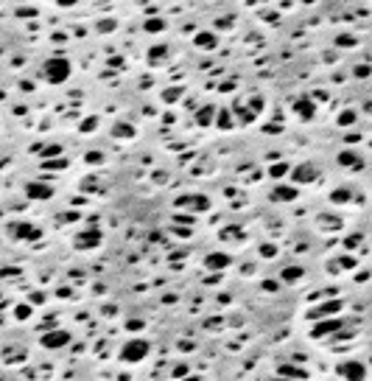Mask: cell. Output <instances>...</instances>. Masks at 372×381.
I'll return each mask as SVG.
<instances>
[{
  "instance_id": "e575fe53",
  "label": "cell",
  "mask_w": 372,
  "mask_h": 381,
  "mask_svg": "<svg viewBox=\"0 0 372 381\" xmlns=\"http://www.w3.org/2000/svg\"><path fill=\"white\" fill-rule=\"evenodd\" d=\"M263 289H266V291H274V289H277V283H274V281H266V283H263Z\"/></svg>"
},
{
  "instance_id": "1f68e13d",
  "label": "cell",
  "mask_w": 372,
  "mask_h": 381,
  "mask_svg": "<svg viewBox=\"0 0 372 381\" xmlns=\"http://www.w3.org/2000/svg\"><path fill=\"white\" fill-rule=\"evenodd\" d=\"M95 123H98L95 118H87V121L81 123V132H90V129H95Z\"/></svg>"
},
{
  "instance_id": "83f0119b",
  "label": "cell",
  "mask_w": 372,
  "mask_h": 381,
  "mask_svg": "<svg viewBox=\"0 0 372 381\" xmlns=\"http://www.w3.org/2000/svg\"><path fill=\"white\" fill-rule=\"evenodd\" d=\"M53 154H62V146H56V143H53V146H48L45 152H42V157L48 160V157H53Z\"/></svg>"
},
{
  "instance_id": "3957f363",
  "label": "cell",
  "mask_w": 372,
  "mask_h": 381,
  "mask_svg": "<svg viewBox=\"0 0 372 381\" xmlns=\"http://www.w3.org/2000/svg\"><path fill=\"white\" fill-rule=\"evenodd\" d=\"M339 376L344 381H364L367 378V367H364V362H358V359H344L339 365Z\"/></svg>"
},
{
  "instance_id": "9c48e42d",
  "label": "cell",
  "mask_w": 372,
  "mask_h": 381,
  "mask_svg": "<svg viewBox=\"0 0 372 381\" xmlns=\"http://www.w3.org/2000/svg\"><path fill=\"white\" fill-rule=\"evenodd\" d=\"M179 207H190V210H196V213H205L210 210V199L205 194H190V196H179V202H177Z\"/></svg>"
},
{
  "instance_id": "7c38bea8",
  "label": "cell",
  "mask_w": 372,
  "mask_h": 381,
  "mask_svg": "<svg viewBox=\"0 0 372 381\" xmlns=\"http://www.w3.org/2000/svg\"><path fill=\"white\" fill-rule=\"evenodd\" d=\"M230 264H232V258H230L227 252H210L207 258H205V266H207V269H213V272L227 269Z\"/></svg>"
},
{
  "instance_id": "d6986e66",
  "label": "cell",
  "mask_w": 372,
  "mask_h": 381,
  "mask_svg": "<svg viewBox=\"0 0 372 381\" xmlns=\"http://www.w3.org/2000/svg\"><path fill=\"white\" fill-rule=\"evenodd\" d=\"M353 199V190L350 188H339L331 194V202H336V205H347V202Z\"/></svg>"
},
{
  "instance_id": "44dd1931",
  "label": "cell",
  "mask_w": 372,
  "mask_h": 381,
  "mask_svg": "<svg viewBox=\"0 0 372 381\" xmlns=\"http://www.w3.org/2000/svg\"><path fill=\"white\" fill-rule=\"evenodd\" d=\"M165 56H168V48L165 45L151 48V51H148V62H160V59H165Z\"/></svg>"
},
{
  "instance_id": "4fadbf2b",
  "label": "cell",
  "mask_w": 372,
  "mask_h": 381,
  "mask_svg": "<svg viewBox=\"0 0 372 381\" xmlns=\"http://www.w3.org/2000/svg\"><path fill=\"white\" fill-rule=\"evenodd\" d=\"M98 244H101V230H87V233H79V238H76L79 249H93Z\"/></svg>"
},
{
  "instance_id": "4dcf8cb0",
  "label": "cell",
  "mask_w": 372,
  "mask_h": 381,
  "mask_svg": "<svg viewBox=\"0 0 372 381\" xmlns=\"http://www.w3.org/2000/svg\"><path fill=\"white\" fill-rule=\"evenodd\" d=\"M356 76H358V79H367V76H369V68H367V65H358V68H356Z\"/></svg>"
},
{
  "instance_id": "8992f818",
  "label": "cell",
  "mask_w": 372,
  "mask_h": 381,
  "mask_svg": "<svg viewBox=\"0 0 372 381\" xmlns=\"http://www.w3.org/2000/svg\"><path fill=\"white\" fill-rule=\"evenodd\" d=\"M9 233H11V238H17V241H37L42 236L39 227H34V224H28V222H14L9 227Z\"/></svg>"
},
{
  "instance_id": "ac0fdd59",
  "label": "cell",
  "mask_w": 372,
  "mask_h": 381,
  "mask_svg": "<svg viewBox=\"0 0 372 381\" xmlns=\"http://www.w3.org/2000/svg\"><path fill=\"white\" fill-rule=\"evenodd\" d=\"M213 121H215V110L213 107H202L199 115H196V123H199V126H207V123H213Z\"/></svg>"
},
{
  "instance_id": "2e32d148",
  "label": "cell",
  "mask_w": 372,
  "mask_h": 381,
  "mask_svg": "<svg viewBox=\"0 0 372 381\" xmlns=\"http://www.w3.org/2000/svg\"><path fill=\"white\" fill-rule=\"evenodd\" d=\"M297 185H280V188H274V194H272V199H283V202H291V199H297Z\"/></svg>"
},
{
  "instance_id": "5bb4252c",
  "label": "cell",
  "mask_w": 372,
  "mask_h": 381,
  "mask_svg": "<svg viewBox=\"0 0 372 381\" xmlns=\"http://www.w3.org/2000/svg\"><path fill=\"white\" fill-rule=\"evenodd\" d=\"M193 45L199 48V51H215V45H218V37H215L213 31H199L193 37Z\"/></svg>"
},
{
  "instance_id": "d4e9b609",
  "label": "cell",
  "mask_w": 372,
  "mask_h": 381,
  "mask_svg": "<svg viewBox=\"0 0 372 381\" xmlns=\"http://www.w3.org/2000/svg\"><path fill=\"white\" fill-rule=\"evenodd\" d=\"M14 317H17V320H28V317H31V306H26V303L14 306Z\"/></svg>"
},
{
  "instance_id": "8fae6325",
  "label": "cell",
  "mask_w": 372,
  "mask_h": 381,
  "mask_svg": "<svg viewBox=\"0 0 372 381\" xmlns=\"http://www.w3.org/2000/svg\"><path fill=\"white\" fill-rule=\"evenodd\" d=\"M294 110H297V115L302 118V121H311V118H314V112H316V104L308 98V95H299V98L294 101Z\"/></svg>"
},
{
  "instance_id": "6da1fadb",
  "label": "cell",
  "mask_w": 372,
  "mask_h": 381,
  "mask_svg": "<svg viewBox=\"0 0 372 381\" xmlns=\"http://www.w3.org/2000/svg\"><path fill=\"white\" fill-rule=\"evenodd\" d=\"M42 76H45L51 84H62V81L70 79V62L62 56H53L45 62V68H42Z\"/></svg>"
},
{
  "instance_id": "d590c367",
  "label": "cell",
  "mask_w": 372,
  "mask_h": 381,
  "mask_svg": "<svg viewBox=\"0 0 372 381\" xmlns=\"http://www.w3.org/2000/svg\"><path fill=\"white\" fill-rule=\"evenodd\" d=\"M188 381H193V378H188Z\"/></svg>"
},
{
  "instance_id": "f546056e",
  "label": "cell",
  "mask_w": 372,
  "mask_h": 381,
  "mask_svg": "<svg viewBox=\"0 0 372 381\" xmlns=\"http://www.w3.org/2000/svg\"><path fill=\"white\" fill-rule=\"evenodd\" d=\"M230 123H232V121H230V112L224 110V112L218 115V126H221V129H230Z\"/></svg>"
},
{
  "instance_id": "7402d4cb",
  "label": "cell",
  "mask_w": 372,
  "mask_h": 381,
  "mask_svg": "<svg viewBox=\"0 0 372 381\" xmlns=\"http://www.w3.org/2000/svg\"><path fill=\"white\" fill-rule=\"evenodd\" d=\"M179 98H182V90H179V87H168L163 93V101H168V104H173V101H179Z\"/></svg>"
},
{
  "instance_id": "cb8c5ba5",
  "label": "cell",
  "mask_w": 372,
  "mask_h": 381,
  "mask_svg": "<svg viewBox=\"0 0 372 381\" xmlns=\"http://www.w3.org/2000/svg\"><path fill=\"white\" fill-rule=\"evenodd\" d=\"M163 28H165V20H160V17H154V20H148V23H146V31H151V34L163 31Z\"/></svg>"
},
{
  "instance_id": "7a4b0ae2",
  "label": "cell",
  "mask_w": 372,
  "mask_h": 381,
  "mask_svg": "<svg viewBox=\"0 0 372 381\" xmlns=\"http://www.w3.org/2000/svg\"><path fill=\"white\" fill-rule=\"evenodd\" d=\"M148 356V342L146 339H129V342L121 348V362H129V365H137Z\"/></svg>"
},
{
  "instance_id": "ba28073f",
  "label": "cell",
  "mask_w": 372,
  "mask_h": 381,
  "mask_svg": "<svg viewBox=\"0 0 372 381\" xmlns=\"http://www.w3.org/2000/svg\"><path fill=\"white\" fill-rule=\"evenodd\" d=\"M316 177H319V171H316L314 163H302V165H297V168L291 171V180L297 182V185H308V182L316 180Z\"/></svg>"
},
{
  "instance_id": "30bf717a",
  "label": "cell",
  "mask_w": 372,
  "mask_h": 381,
  "mask_svg": "<svg viewBox=\"0 0 372 381\" xmlns=\"http://www.w3.org/2000/svg\"><path fill=\"white\" fill-rule=\"evenodd\" d=\"M341 311V300H331V303H322V306H314L308 311V320H327L333 314Z\"/></svg>"
},
{
  "instance_id": "52a82bcc",
  "label": "cell",
  "mask_w": 372,
  "mask_h": 381,
  "mask_svg": "<svg viewBox=\"0 0 372 381\" xmlns=\"http://www.w3.org/2000/svg\"><path fill=\"white\" fill-rule=\"evenodd\" d=\"M26 196L28 199H37V202H45V199L53 196V188L48 185V182H42V180H31L26 185Z\"/></svg>"
},
{
  "instance_id": "d6a6232c",
  "label": "cell",
  "mask_w": 372,
  "mask_h": 381,
  "mask_svg": "<svg viewBox=\"0 0 372 381\" xmlns=\"http://www.w3.org/2000/svg\"><path fill=\"white\" fill-rule=\"evenodd\" d=\"M280 373H289V376H305V370H294V367H280Z\"/></svg>"
},
{
  "instance_id": "603a6c76",
  "label": "cell",
  "mask_w": 372,
  "mask_h": 381,
  "mask_svg": "<svg viewBox=\"0 0 372 381\" xmlns=\"http://www.w3.org/2000/svg\"><path fill=\"white\" fill-rule=\"evenodd\" d=\"M269 174L274 177V180H280V177H286L289 174V163H277V165H272V171Z\"/></svg>"
},
{
  "instance_id": "836d02e7",
  "label": "cell",
  "mask_w": 372,
  "mask_h": 381,
  "mask_svg": "<svg viewBox=\"0 0 372 381\" xmlns=\"http://www.w3.org/2000/svg\"><path fill=\"white\" fill-rule=\"evenodd\" d=\"M358 241H361V236H347V249H353V244H358Z\"/></svg>"
},
{
  "instance_id": "5b68a950",
  "label": "cell",
  "mask_w": 372,
  "mask_h": 381,
  "mask_svg": "<svg viewBox=\"0 0 372 381\" xmlns=\"http://www.w3.org/2000/svg\"><path fill=\"white\" fill-rule=\"evenodd\" d=\"M341 331V320L339 317H327V320H319V323L311 328V339H325L331 333H339Z\"/></svg>"
},
{
  "instance_id": "4316f807",
  "label": "cell",
  "mask_w": 372,
  "mask_h": 381,
  "mask_svg": "<svg viewBox=\"0 0 372 381\" xmlns=\"http://www.w3.org/2000/svg\"><path fill=\"white\" fill-rule=\"evenodd\" d=\"M260 255L263 258H274V255H277V247H274V244H260Z\"/></svg>"
},
{
  "instance_id": "ffe728a7",
  "label": "cell",
  "mask_w": 372,
  "mask_h": 381,
  "mask_svg": "<svg viewBox=\"0 0 372 381\" xmlns=\"http://www.w3.org/2000/svg\"><path fill=\"white\" fill-rule=\"evenodd\" d=\"M112 132H115V138H132V135H135V126H132V123H118Z\"/></svg>"
},
{
  "instance_id": "277c9868",
  "label": "cell",
  "mask_w": 372,
  "mask_h": 381,
  "mask_svg": "<svg viewBox=\"0 0 372 381\" xmlns=\"http://www.w3.org/2000/svg\"><path fill=\"white\" fill-rule=\"evenodd\" d=\"M70 331H64V328H56V331H48V333H42V339H39V345L42 348H48V350H59V348H68L70 345Z\"/></svg>"
},
{
  "instance_id": "f1b7e54d",
  "label": "cell",
  "mask_w": 372,
  "mask_h": 381,
  "mask_svg": "<svg viewBox=\"0 0 372 381\" xmlns=\"http://www.w3.org/2000/svg\"><path fill=\"white\" fill-rule=\"evenodd\" d=\"M319 222H322V227H339V219L336 216H322Z\"/></svg>"
},
{
  "instance_id": "e0dca14e",
  "label": "cell",
  "mask_w": 372,
  "mask_h": 381,
  "mask_svg": "<svg viewBox=\"0 0 372 381\" xmlns=\"http://www.w3.org/2000/svg\"><path fill=\"white\" fill-rule=\"evenodd\" d=\"M339 163L341 165H353V168H361V157H358V152H341Z\"/></svg>"
},
{
  "instance_id": "9a60e30c",
  "label": "cell",
  "mask_w": 372,
  "mask_h": 381,
  "mask_svg": "<svg viewBox=\"0 0 372 381\" xmlns=\"http://www.w3.org/2000/svg\"><path fill=\"white\" fill-rule=\"evenodd\" d=\"M302 278H305L302 266H286V269L280 272V281L283 283H297V281H302Z\"/></svg>"
},
{
  "instance_id": "484cf974",
  "label": "cell",
  "mask_w": 372,
  "mask_h": 381,
  "mask_svg": "<svg viewBox=\"0 0 372 381\" xmlns=\"http://www.w3.org/2000/svg\"><path fill=\"white\" fill-rule=\"evenodd\" d=\"M347 123H356V112L353 110H344L339 115V126H347Z\"/></svg>"
}]
</instances>
